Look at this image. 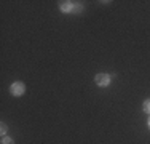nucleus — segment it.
<instances>
[{"label": "nucleus", "instance_id": "nucleus-1", "mask_svg": "<svg viewBox=\"0 0 150 144\" xmlns=\"http://www.w3.org/2000/svg\"><path fill=\"white\" fill-rule=\"evenodd\" d=\"M24 91H26V86L23 83H19V82H15V83L10 86V93H11L13 96H23Z\"/></svg>", "mask_w": 150, "mask_h": 144}, {"label": "nucleus", "instance_id": "nucleus-2", "mask_svg": "<svg viewBox=\"0 0 150 144\" xmlns=\"http://www.w3.org/2000/svg\"><path fill=\"white\" fill-rule=\"evenodd\" d=\"M110 75L109 74H98L94 77V82H96V85H99V86H107L110 83Z\"/></svg>", "mask_w": 150, "mask_h": 144}, {"label": "nucleus", "instance_id": "nucleus-3", "mask_svg": "<svg viewBox=\"0 0 150 144\" xmlns=\"http://www.w3.org/2000/svg\"><path fill=\"white\" fill-rule=\"evenodd\" d=\"M59 8H61V11H64V13H70V11H74L75 3L69 2V0H64V2H59Z\"/></svg>", "mask_w": 150, "mask_h": 144}, {"label": "nucleus", "instance_id": "nucleus-4", "mask_svg": "<svg viewBox=\"0 0 150 144\" xmlns=\"http://www.w3.org/2000/svg\"><path fill=\"white\" fill-rule=\"evenodd\" d=\"M142 109H144V112H147V114H150V99H147V101H144V106H142Z\"/></svg>", "mask_w": 150, "mask_h": 144}, {"label": "nucleus", "instance_id": "nucleus-5", "mask_svg": "<svg viewBox=\"0 0 150 144\" xmlns=\"http://www.w3.org/2000/svg\"><path fill=\"white\" fill-rule=\"evenodd\" d=\"M2 144H15V141H13L11 138H3L2 139Z\"/></svg>", "mask_w": 150, "mask_h": 144}, {"label": "nucleus", "instance_id": "nucleus-6", "mask_svg": "<svg viewBox=\"0 0 150 144\" xmlns=\"http://www.w3.org/2000/svg\"><path fill=\"white\" fill-rule=\"evenodd\" d=\"M0 130H2L0 133H2L3 136H5V135H6V125H5V123H2V125H0Z\"/></svg>", "mask_w": 150, "mask_h": 144}, {"label": "nucleus", "instance_id": "nucleus-7", "mask_svg": "<svg viewBox=\"0 0 150 144\" xmlns=\"http://www.w3.org/2000/svg\"><path fill=\"white\" fill-rule=\"evenodd\" d=\"M149 128H150V118H149Z\"/></svg>", "mask_w": 150, "mask_h": 144}]
</instances>
